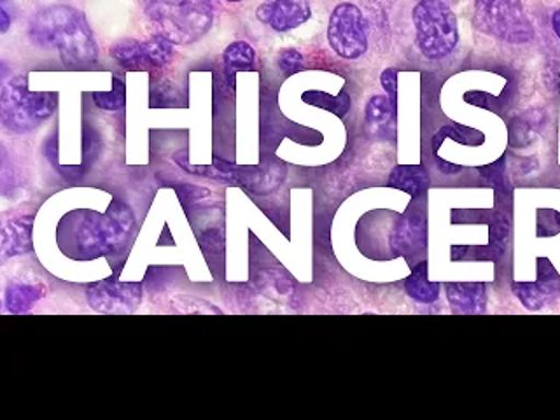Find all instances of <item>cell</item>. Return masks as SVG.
<instances>
[{"label":"cell","instance_id":"obj_17","mask_svg":"<svg viewBox=\"0 0 560 420\" xmlns=\"http://www.w3.org/2000/svg\"><path fill=\"white\" fill-rule=\"evenodd\" d=\"M389 184L393 188L401 189L410 195H419L428 184V175L420 166H396L390 174Z\"/></svg>","mask_w":560,"mask_h":420},{"label":"cell","instance_id":"obj_21","mask_svg":"<svg viewBox=\"0 0 560 420\" xmlns=\"http://www.w3.org/2000/svg\"><path fill=\"white\" fill-rule=\"evenodd\" d=\"M279 67L285 75L296 74L303 69L302 52L296 49H284L280 52Z\"/></svg>","mask_w":560,"mask_h":420},{"label":"cell","instance_id":"obj_24","mask_svg":"<svg viewBox=\"0 0 560 420\" xmlns=\"http://www.w3.org/2000/svg\"><path fill=\"white\" fill-rule=\"evenodd\" d=\"M0 18H2V32L9 31V23H11V20H9V13L8 9H5V5H2V11H0Z\"/></svg>","mask_w":560,"mask_h":420},{"label":"cell","instance_id":"obj_18","mask_svg":"<svg viewBox=\"0 0 560 420\" xmlns=\"http://www.w3.org/2000/svg\"><path fill=\"white\" fill-rule=\"evenodd\" d=\"M93 102H95L96 107L110 110V113L125 109V105H127L125 83L119 78H113V90L105 93H93Z\"/></svg>","mask_w":560,"mask_h":420},{"label":"cell","instance_id":"obj_10","mask_svg":"<svg viewBox=\"0 0 560 420\" xmlns=\"http://www.w3.org/2000/svg\"><path fill=\"white\" fill-rule=\"evenodd\" d=\"M259 22L271 26L276 32H291L312 16L308 0H271L259 5L256 11Z\"/></svg>","mask_w":560,"mask_h":420},{"label":"cell","instance_id":"obj_25","mask_svg":"<svg viewBox=\"0 0 560 420\" xmlns=\"http://www.w3.org/2000/svg\"><path fill=\"white\" fill-rule=\"evenodd\" d=\"M226 2H242V0H226Z\"/></svg>","mask_w":560,"mask_h":420},{"label":"cell","instance_id":"obj_22","mask_svg":"<svg viewBox=\"0 0 560 420\" xmlns=\"http://www.w3.org/2000/svg\"><path fill=\"white\" fill-rule=\"evenodd\" d=\"M396 78H398V72L394 69L385 70L381 78L382 86H384L385 92H387V96H389V101L393 102L394 107H396V93H398Z\"/></svg>","mask_w":560,"mask_h":420},{"label":"cell","instance_id":"obj_20","mask_svg":"<svg viewBox=\"0 0 560 420\" xmlns=\"http://www.w3.org/2000/svg\"><path fill=\"white\" fill-rule=\"evenodd\" d=\"M98 151H101V137L93 130L92 127L83 128V166L93 165L96 158H98Z\"/></svg>","mask_w":560,"mask_h":420},{"label":"cell","instance_id":"obj_6","mask_svg":"<svg viewBox=\"0 0 560 420\" xmlns=\"http://www.w3.org/2000/svg\"><path fill=\"white\" fill-rule=\"evenodd\" d=\"M475 23L481 32L504 43L525 44L534 37L522 0H477Z\"/></svg>","mask_w":560,"mask_h":420},{"label":"cell","instance_id":"obj_5","mask_svg":"<svg viewBox=\"0 0 560 420\" xmlns=\"http://www.w3.org/2000/svg\"><path fill=\"white\" fill-rule=\"evenodd\" d=\"M413 25L420 52L429 60H442L459 43V23L443 0H420L413 8Z\"/></svg>","mask_w":560,"mask_h":420},{"label":"cell","instance_id":"obj_8","mask_svg":"<svg viewBox=\"0 0 560 420\" xmlns=\"http://www.w3.org/2000/svg\"><path fill=\"white\" fill-rule=\"evenodd\" d=\"M110 57L125 70L149 72L163 69L174 61V43L162 34L153 35L148 40H119L110 48Z\"/></svg>","mask_w":560,"mask_h":420},{"label":"cell","instance_id":"obj_19","mask_svg":"<svg viewBox=\"0 0 560 420\" xmlns=\"http://www.w3.org/2000/svg\"><path fill=\"white\" fill-rule=\"evenodd\" d=\"M394 110H396V107L389 101V96L375 95L372 101L368 102L366 122L372 128L384 127L389 122Z\"/></svg>","mask_w":560,"mask_h":420},{"label":"cell","instance_id":"obj_14","mask_svg":"<svg viewBox=\"0 0 560 420\" xmlns=\"http://www.w3.org/2000/svg\"><path fill=\"white\" fill-rule=\"evenodd\" d=\"M44 296H46L44 285L20 284V282H16V284L9 285L8 291H5L4 305L9 314H26Z\"/></svg>","mask_w":560,"mask_h":420},{"label":"cell","instance_id":"obj_15","mask_svg":"<svg viewBox=\"0 0 560 420\" xmlns=\"http://www.w3.org/2000/svg\"><path fill=\"white\" fill-rule=\"evenodd\" d=\"M408 296L413 298L419 303L436 302L440 294V285L428 279V265L420 262L419 267L413 270L407 282H405Z\"/></svg>","mask_w":560,"mask_h":420},{"label":"cell","instance_id":"obj_9","mask_svg":"<svg viewBox=\"0 0 560 420\" xmlns=\"http://www.w3.org/2000/svg\"><path fill=\"white\" fill-rule=\"evenodd\" d=\"M86 298L98 314H131L142 302V284L102 280L88 288Z\"/></svg>","mask_w":560,"mask_h":420},{"label":"cell","instance_id":"obj_1","mask_svg":"<svg viewBox=\"0 0 560 420\" xmlns=\"http://www.w3.org/2000/svg\"><path fill=\"white\" fill-rule=\"evenodd\" d=\"M133 226V212L121 200H113L105 214L95 210H72L58 224V247L67 258L92 261L125 244Z\"/></svg>","mask_w":560,"mask_h":420},{"label":"cell","instance_id":"obj_7","mask_svg":"<svg viewBox=\"0 0 560 420\" xmlns=\"http://www.w3.org/2000/svg\"><path fill=\"white\" fill-rule=\"evenodd\" d=\"M328 43L346 60H358L368 51V23L358 5L343 2L332 9Z\"/></svg>","mask_w":560,"mask_h":420},{"label":"cell","instance_id":"obj_23","mask_svg":"<svg viewBox=\"0 0 560 420\" xmlns=\"http://www.w3.org/2000/svg\"><path fill=\"white\" fill-rule=\"evenodd\" d=\"M551 28L556 32L557 37L560 39V9L551 16Z\"/></svg>","mask_w":560,"mask_h":420},{"label":"cell","instance_id":"obj_4","mask_svg":"<svg viewBox=\"0 0 560 420\" xmlns=\"http://www.w3.org/2000/svg\"><path fill=\"white\" fill-rule=\"evenodd\" d=\"M58 95L52 92H31L26 75H16L2 86L0 118L14 133H26L57 110Z\"/></svg>","mask_w":560,"mask_h":420},{"label":"cell","instance_id":"obj_13","mask_svg":"<svg viewBox=\"0 0 560 420\" xmlns=\"http://www.w3.org/2000/svg\"><path fill=\"white\" fill-rule=\"evenodd\" d=\"M223 61L228 83L233 88L236 72H253L256 69V51L249 43L236 40L224 49Z\"/></svg>","mask_w":560,"mask_h":420},{"label":"cell","instance_id":"obj_3","mask_svg":"<svg viewBox=\"0 0 560 420\" xmlns=\"http://www.w3.org/2000/svg\"><path fill=\"white\" fill-rule=\"evenodd\" d=\"M144 11L158 34L174 44L197 43L214 22L212 0H144Z\"/></svg>","mask_w":560,"mask_h":420},{"label":"cell","instance_id":"obj_2","mask_svg":"<svg viewBox=\"0 0 560 420\" xmlns=\"http://www.w3.org/2000/svg\"><path fill=\"white\" fill-rule=\"evenodd\" d=\"M32 43L40 48L58 49L67 69L84 70L98 60V46L86 18L69 5H51L32 20Z\"/></svg>","mask_w":560,"mask_h":420},{"label":"cell","instance_id":"obj_12","mask_svg":"<svg viewBox=\"0 0 560 420\" xmlns=\"http://www.w3.org/2000/svg\"><path fill=\"white\" fill-rule=\"evenodd\" d=\"M446 298L455 314H481L486 311V288L481 284H448Z\"/></svg>","mask_w":560,"mask_h":420},{"label":"cell","instance_id":"obj_11","mask_svg":"<svg viewBox=\"0 0 560 420\" xmlns=\"http://www.w3.org/2000/svg\"><path fill=\"white\" fill-rule=\"evenodd\" d=\"M34 215H20L2 224V253L4 258L32 253Z\"/></svg>","mask_w":560,"mask_h":420},{"label":"cell","instance_id":"obj_16","mask_svg":"<svg viewBox=\"0 0 560 420\" xmlns=\"http://www.w3.org/2000/svg\"><path fill=\"white\" fill-rule=\"evenodd\" d=\"M513 293L521 300L522 305L529 311H541L542 306L550 302L556 289L551 288L550 282H516L513 284Z\"/></svg>","mask_w":560,"mask_h":420}]
</instances>
